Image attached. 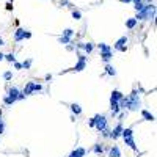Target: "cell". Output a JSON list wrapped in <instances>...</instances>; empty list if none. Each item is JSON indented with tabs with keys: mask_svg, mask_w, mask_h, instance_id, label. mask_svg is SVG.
Masks as SVG:
<instances>
[{
	"mask_svg": "<svg viewBox=\"0 0 157 157\" xmlns=\"http://www.w3.org/2000/svg\"><path fill=\"white\" fill-rule=\"evenodd\" d=\"M22 39H25V30H22V29H18L14 33V41H22Z\"/></svg>",
	"mask_w": 157,
	"mask_h": 157,
	"instance_id": "9c48e42d",
	"label": "cell"
},
{
	"mask_svg": "<svg viewBox=\"0 0 157 157\" xmlns=\"http://www.w3.org/2000/svg\"><path fill=\"white\" fill-rule=\"evenodd\" d=\"M3 102L7 104V105H13V104H14V102H13V101H11L8 96H5V98H3Z\"/></svg>",
	"mask_w": 157,
	"mask_h": 157,
	"instance_id": "4316f807",
	"label": "cell"
},
{
	"mask_svg": "<svg viewBox=\"0 0 157 157\" xmlns=\"http://www.w3.org/2000/svg\"><path fill=\"white\" fill-rule=\"evenodd\" d=\"M11 77H13V74H11L10 71H7V72H5V74H3V78H5V80H10Z\"/></svg>",
	"mask_w": 157,
	"mask_h": 157,
	"instance_id": "83f0119b",
	"label": "cell"
},
{
	"mask_svg": "<svg viewBox=\"0 0 157 157\" xmlns=\"http://www.w3.org/2000/svg\"><path fill=\"white\" fill-rule=\"evenodd\" d=\"M146 2H148V3H151V0H146Z\"/></svg>",
	"mask_w": 157,
	"mask_h": 157,
	"instance_id": "ab89813d",
	"label": "cell"
},
{
	"mask_svg": "<svg viewBox=\"0 0 157 157\" xmlns=\"http://www.w3.org/2000/svg\"><path fill=\"white\" fill-rule=\"evenodd\" d=\"M94 127L98 129L99 132L105 131V129H109V123H107V118L104 115H94Z\"/></svg>",
	"mask_w": 157,
	"mask_h": 157,
	"instance_id": "7a4b0ae2",
	"label": "cell"
},
{
	"mask_svg": "<svg viewBox=\"0 0 157 157\" xmlns=\"http://www.w3.org/2000/svg\"><path fill=\"white\" fill-rule=\"evenodd\" d=\"M135 25H137V19L135 18H131V19L126 21V27H127V29H134Z\"/></svg>",
	"mask_w": 157,
	"mask_h": 157,
	"instance_id": "ac0fdd59",
	"label": "cell"
},
{
	"mask_svg": "<svg viewBox=\"0 0 157 157\" xmlns=\"http://www.w3.org/2000/svg\"><path fill=\"white\" fill-rule=\"evenodd\" d=\"M71 112L74 115H80L82 113V107L78 104H71Z\"/></svg>",
	"mask_w": 157,
	"mask_h": 157,
	"instance_id": "5bb4252c",
	"label": "cell"
},
{
	"mask_svg": "<svg viewBox=\"0 0 157 157\" xmlns=\"http://www.w3.org/2000/svg\"><path fill=\"white\" fill-rule=\"evenodd\" d=\"M66 49H68V50H69V52H72V50H74V46H68V47H66Z\"/></svg>",
	"mask_w": 157,
	"mask_h": 157,
	"instance_id": "e575fe53",
	"label": "cell"
},
{
	"mask_svg": "<svg viewBox=\"0 0 157 157\" xmlns=\"http://www.w3.org/2000/svg\"><path fill=\"white\" fill-rule=\"evenodd\" d=\"M58 41H60L61 44H69L71 38H68V36H65V35H63V36H60V38H58Z\"/></svg>",
	"mask_w": 157,
	"mask_h": 157,
	"instance_id": "7402d4cb",
	"label": "cell"
},
{
	"mask_svg": "<svg viewBox=\"0 0 157 157\" xmlns=\"http://www.w3.org/2000/svg\"><path fill=\"white\" fill-rule=\"evenodd\" d=\"M82 49L85 50L87 54H91V52H93V49H94V46H93L91 43H83V47H82Z\"/></svg>",
	"mask_w": 157,
	"mask_h": 157,
	"instance_id": "d6986e66",
	"label": "cell"
},
{
	"mask_svg": "<svg viewBox=\"0 0 157 157\" xmlns=\"http://www.w3.org/2000/svg\"><path fill=\"white\" fill-rule=\"evenodd\" d=\"M110 157H121V151H120V148L116 146V145H113V146L110 148V154H109Z\"/></svg>",
	"mask_w": 157,
	"mask_h": 157,
	"instance_id": "7c38bea8",
	"label": "cell"
},
{
	"mask_svg": "<svg viewBox=\"0 0 157 157\" xmlns=\"http://www.w3.org/2000/svg\"><path fill=\"white\" fill-rule=\"evenodd\" d=\"M142 116H143L146 121H154V115L149 113L148 110H142Z\"/></svg>",
	"mask_w": 157,
	"mask_h": 157,
	"instance_id": "9a60e30c",
	"label": "cell"
},
{
	"mask_svg": "<svg viewBox=\"0 0 157 157\" xmlns=\"http://www.w3.org/2000/svg\"><path fill=\"white\" fill-rule=\"evenodd\" d=\"M121 132H123V126H121V123H120V124H118V126L113 129V131L109 132V137H110V138H113V140H116V138H120V137H121Z\"/></svg>",
	"mask_w": 157,
	"mask_h": 157,
	"instance_id": "5b68a950",
	"label": "cell"
},
{
	"mask_svg": "<svg viewBox=\"0 0 157 157\" xmlns=\"http://www.w3.org/2000/svg\"><path fill=\"white\" fill-rule=\"evenodd\" d=\"M22 65V68L24 69H30V66H32V60H25L24 63H21Z\"/></svg>",
	"mask_w": 157,
	"mask_h": 157,
	"instance_id": "d4e9b609",
	"label": "cell"
},
{
	"mask_svg": "<svg viewBox=\"0 0 157 157\" xmlns=\"http://www.w3.org/2000/svg\"><path fill=\"white\" fill-rule=\"evenodd\" d=\"M110 105H112V107H110V109H112V115L116 116L118 113H120V110H121V109H120V104H118L116 101H110Z\"/></svg>",
	"mask_w": 157,
	"mask_h": 157,
	"instance_id": "30bf717a",
	"label": "cell"
},
{
	"mask_svg": "<svg viewBox=\"0 0 157 157\" xmlns=\"http://www.w3.org/2000/svg\"><path fill=\"white\" fill-rule=\"evenodd\" d=\"M142 107V102H140V98L137 93H132L131 96L126 98V109L127 110H138Z\"/></svg>",
	"mask_w": 157,
	"mask_h": 157,
	"instance_id": "6da1fadb",
	"label": "cell"
},
{
	"mask_svg": "<svg viewBox=\"0 0 157 157\" xmlns=\"http://www.w3.org/2000/svg\"><path fill=\"white\" fill-rule=\"evenodd\" d=\"M43 90V85H39V83H35V82H29L24 88V91H22V94H25V96H29V94L35 93V91H41Z\"/></svg>",
	"mask_w": 157,
	"mask_h": 157,
	"instance_id": "3957f363",
	"label": "cell"
},
{
	"mask_svg": "<svg viewBox=\"0 0 157 157\" xmlns=\"http://www.w3.org/2000/svg\"><path fill=\"white\" fill-rule=\"evenodd\" d=\"M93 151L96 154H102V151H104V148L101 146V145H94V148H93Z\"/></svg>",
	"mask_w": 157,
	"mask_h": 157,
	"instance_id": "603a6c76",
	"label": "cell"
},
{
	"mask_svg": "<svg viewBox=\"0 0 157 157\" xmlns=\"http://www.w3.org/2000/svg\"><path fill=\"white\" fill-rule=\"evenodd\" d=\"M7 96H8L11 101H13V102H16V101L19 99V96H21V91H19L16 87H11V88L8 90V94H7Z\"/></svg>",
	"mask_w": 157,
	"mask_h": 157,
	"instance_id": "277c9868",
	"label": "cell"
},
{
	"mask_svg": "<svg viewBox=\"0 0 157 157\" xmlns=\"http://www.w3.org/2000/svg\"><path fill=\"white\" fill-rule=\"evenodd\" d=\"M88 126H90V127H94V118H91V120L88 121Z\"/></svg>",
	"mask_w": 157,
	"mask_h": 157,
	"instance_id": "f546056e",
	"label": "cell"
},
{
	"mask_svg": "<svg viewBox=\"0 0 157 157\" xmlns=\"http://www.w3.org/2000/svg\"><path fill=\"white\" fill-rule=\"evenodd\" d=\"M72 18H74L76 21H78L82 18V13H80V11H77V10H74V11H72Z\"/></svg>",
	"mask_w": 157,
	"mask_h": 157,
	"instance_id": "cb8c5ba5",
	"label": "cell"
},
{
	"mask_svg": "<svg viewBox=\"0 0 157 157\" xmlns=\"http://www.w3.org/2000/svg\"><path fill=\"white\" fill-rule=\"evenodd\" d=\"M63 35H65V36H68V38H71L72 35H74V30H72V29H66V30L63 32Z\"/></svg>",
	"mask_w": 157,
	"mask_h": 157,
	"instance_id": "484cf974",
	"label": "cell"
},
{
	"mask_svg": "<svg viewBox=\"0 0 157 157\" xmlns=\"http://www.w3.org/2000/svg\"><path fill=\"white\" fill-rule=\"evenodd\" d=\"M120 2H123V3H129L131 0H120Z\"/></svg>",
	"mask_w": 157,
	"mask_h": 157,
	"instance_id": "d590c367",
	"label": "cell"
},
{
	"mask_svg": "<svg viewBox=\"0 0 157 157\" xmlns=\"http://www.w3.org/2000/svg\"><path fill=\"white\" fill-rule=\"evenodd\" d=\"M127 41H129V39H127V36H121V38H120V39H118V41L115 43V49L118 50L120 47L126 46V44H127Z\"/></svg>",
	"mask_w": 157,
	"mask_h": 157,
	"instance_id": "8fae6325",
	"label": "cell"
},
{
	"mask_svg": "<svg viewBox=\"0 0 157 157\" xmlns=\"http://www.w3.org/2000/svg\"><path fill=\"white\" fill-rule=\"evenodd\" d=\"M3 58H5V60H8L10 63H14V61H16V58H14V55H13V54H7V55H3Z\"/></svg>",
	"mask_w": 157,
	"mask_h": 157,
	"instance_id": "44dd1931",
	"label": "cell"
},
{
	"mask_svg": "<svg viewBox=\"0 0 157 157\" xmlns=\"http://www.w3.org/2000/svg\"><path fill=\"white\" fill-rule=\"evenodd\" d=\"M85 66H87V61L78 60V63L74 66V71H83V69H85Z\"/></svg>",
	"mask_w": 157,
	"mask_h": 157,
	"instance_id": "2e32d148",
	"label": "cell"
},
{
	"mask_svg": "<svg viewBox=\"0 0 157 157\" xmlns=\"http://www.w3.org/2000/svg\"><path fill=\"white\" fill-rule=\"evenodd\" d=\"M14 68H16V69H22V65H21V63H16V61H14Z\"/></svg>",
	"mask_w": 157,
	"mask_h": 157,
	"instance_id": "4dcf8cb0",
	"label": "cell"
},
{
	"mask_svg": "<svg viewBox=\"0 0 157 157\" xmlns=\"http://www.w3.org/2000/svg\"><path fill=\"white\" fill-rule=\"evenodd\" d=\"M127 146H131L134 151H137V145H135V140H134V135H127V137H123Z\"/></svg>",
	"mask_w": 157,
	"mask_h": 157,
	"instance_id": "8992f818",
	"label": "cell"
},
{
	"mask_svg": "<svg viewBox=\"0 0 157 157\" xmlns=\"http://www.w3.org/2000/svg\"><path fill=\"white\" fill-rule=\"evenodd\" d=\"M5 132V123H3V120H0V135Z\"/></svg>",
	"mask_w": 157,
	"mask_h": 157,
	"instance_id": "f1b7e54d",
	"label": "cell"
},
{
	"mask_svg": "<svg viewBox=\"0 0 157 157\" xmlns=\"http://www.w3.org/2000/svg\"><path fill=\"white\" fill-rule=\"evenodd\" d=\"M0 120H2V109H0Z\"/></svg>",
	"mask_w": 157,
	"mask_h": 157,
	"instance_id": "f35d334b",
	"label": "cell"
},
{
	"mask_svg": "<svg viewBox=\"0 0 157 157\" xmlns=\"http://www.w3.org/2000/svg\"><path fill=\"white\" fill-rule=\"evenodd\" d=\"M112 57H113V54H112V50H109V52H101V58H102L105 63H109V61L112 60Z\"/></svg>",
	"mask_w": 157,
	"mask_h": 157,
	"instance_id": "4fadbf2b",
	"label": "cell"
},
{
	"mask_svg": "<svg viewBox=\"0 0 157 157\" xmlns=\"http://www.w3.org/2000/svg\"><path fill=\"white\" fill-rule=\"evenodd\" d=\"M2 60H3V54H2V52H0V61H2Z\"/></svg>",
	"mask_w": 157,
	"mask_h": 157,
	"instance_id": "8d00e7d4",
	"label": "cell"
},
{
	"mask_svg": "<svg viewBox=\"0 0 157 157\" xmlns=\"http://www.w3.org/2000/svg\"><path fill=\"white\" fill-rule=\"evenodd\" d=\"M7 10H10V11H11V10H13V5L8 3V5H7Z\"/></svg>",
	"mask_w": 157,
	"mask_h": 157,
	"instance_id": "836d02e7",
	"label": "cell"
},
{
	"mask_svg": "<svg viewBox=\"0 0 157 157\" xmlns=\"http://www.w3.org/2000/svg\"><path fill=\"white\" fill-rule=\"evenodd\" d=\"M0 46H3V39L2 38H0Z\"/></svg>",
	"mask_w": 157,
	"mask_h": 157,
	"instance_id": "74e56055",
	"label": "cell"
},
{
	"mask_svg": "<svg viewBox=\"0 0 157 157\" xmlns=\"http://www.w3.org/2000/svg\"><path fill=\"white\" fill-rule=\"evenodd\" d=\"M99 50H101V52H109V50H112V49H110V46H107V44L101 43L99 44Z\"/></svg>",
	"mask_w": 157,
	"mask_h": 157,
	"instance_id": "ffe728a7",
	"label": "cell"
},
{
	"mask_svg": "<svg viewBox=\"0 0 157 157\" xmlns=\"http://www.w3.org/2000/svg\"><path fill=\"white\" fill-rule=\"evenodd\" d=\"M25 38H27V39L32 38V33H30V32H25Z\"/></svg>",
	"mask_w": 157,
	"mask_h": 157,
	"instance_id": "1f68e13d",
	"label": "cell"
},
{
	"mask_svg": "<svg viewBox=\"0 0 157 157\" xmlns=\"http://www.w3.org/2000/svg\"><path fill=\"white\" fill-rule=\"evenodd\" d=\"M87 154V149H83V148H77V149H74L72 153L68 156V157H83Z\"/></svg>",
	"mask_w": 157,
	"mask_h": 157,
	"instance_id": "52a82bcc",
	"label": "cell"
},
{
	"mask_svg": "<svg viewBox=\"0 0 157 157\" xmlns=\"http://www.w3.org/2000/svg\"><path fill=\"white\" fill-rule=\"evenodd\" d=\"M124 98V94H123L121 91H118V90H115V91H112V96H110V101H116V102H120V101Z\"/></svg>",
	"mask_w": 157,
	"mask_h": 157,
	"instance_id": "ba28073f",
	"label": "cell"
},
{
	"mask_svg": "<svg viewBox=\"0 0 157 157\" xmlns=\"http://www.w3.org/2000/svg\"><path fill=\"white\" fill-rule=\"evenodd\" d=\"M105 74L107 76H116V71H115V68L112 65H107L105 66Z\"/></svg>",
	"mask_w": 157,
	"mask_h": 157,
	"instance_id": "e0dca14e",
	"label": "cell"
},
{
	"mask_svg": "<svg viewBox=\"0 0 157 157\" xmlns=\"http://www.w3.org/2000/svg\"><path fill=\"white\" fill-rule=\"evenodd\" d=\"M10 2H13V0H10Z\"/></svg>",
	"mask_w": 157,
	"mask_h": 157,
	"instance_id": "60d3db41",
	"label": "cell"
},
{
	"mask_svg": "<svg viewBox=\"0 0 157 157\" xmlns=\"http://www.w3.org/2000/svg\"><path fill=\"white\" fill-rule=\"evenodd\" d=\"M126 49H127L126 46H123V47H120V49H118V50H120V52H126Z\"/></svg>",
	"mask_w": 157,
	"mask_h": 157,
	"instance_id": "d6a6232c",
	"label": "cell"
}]
</instances>
